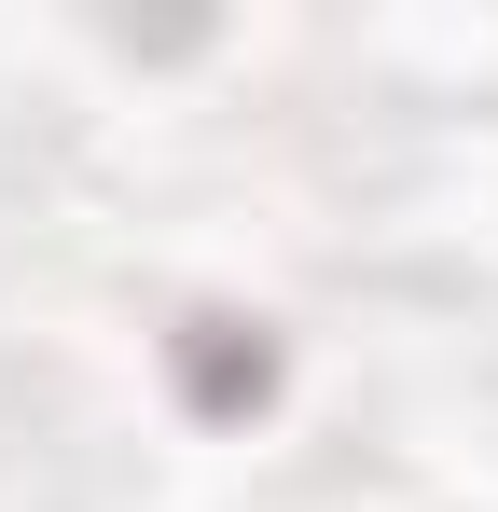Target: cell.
I'll use <instances>...</instances> for the list:
<instances>
[{"label": "cell", "instance_id": "obj_1", "mask_svg": "<svg viewBox=\"0 0 498 512\" xmlns=\"http://www.w3.org/2000/svg\"><path fill=\"white\" fill-rule=\"evenodd\" d=\"M277 388H291L277 319H249V305H180V319H166V402H180L194 429L277 416Z\"/></svg>", "mask_w": 498, "mask_h": 512}]
</instances>
